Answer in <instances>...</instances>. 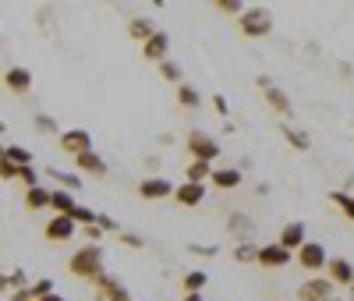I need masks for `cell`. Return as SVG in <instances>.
Instances as JSON below:
<instances>
[{
    "label": "cell",
    "instance_id": "cell-43",
    "mask_svg": "<svg viewBox=\"0 0 354 301\" xmlns=\"http://www.w3.org/2000/svg\"><path fill=\"white\" fill-rule=\"evenodd\" d=\"M85 237H88V241H93V245H96V241L103 237V230H100L96 224H88V227H85Z\"/></svg>",
    "mask_w": 354,
    "mask_h": 301
},
{
    "label": "cell",
    "instance_id": "cell-3",
    "mask_svg": "<svg viewBox=\"0 0 354 301\" xmlns=\"http://www.w3.org/2000/svg\"><path fill=\"white\" fill-rule=\"evenodd\" d=\"M188 153H192V160L213 163V160H220V142L195 128V131H188Z\"/></svg>",
    "mask_w": 354,
    "mask_h": 301
},
{
    "label": "cell",
    "instance_id": "cell-18",
    "mask_svg": "<svg viewBox=\"0 0 354 301\" xmlns=\"http://www.w3.org/2000/svg\"><path fill=\"white\" fill-rule=\"evenodd\" d=\"M209 185H213V188H220V192L238 188V185H241V170H238V167H220V170H213V174H209Z\"/></svg>",
    "mask_w": 354,
    "mask_h": 301
},
{
    "label": "cell",
    "instance_id": "cell-36",
    "mask_svg": "<svg viewBox=\"0 0 354 301\" xmlns=\"http://www.w3.org/2000/svg\"><path fill=\"white\" fill-rule=\"evenodd\" d=\"M18 181L25 188H36L39 185V174H36V167H18Z\"/></svg>",
    "mask_w": 354,
    "mask_h": 301
},
{
    "label": "cell",
    "instance_id": "cell-13",
    "mask_svg": "<svg viewBox=\"0 0 354 301\" xmlns=\"http://www.w3.org/2000/svg\"><path fill=\"white\" fill-rule=\"evenodd\" d=\"M167 50H170V36L160 33V28L142 43V57H145V60H156V64H160V60H167Z\"/></svg>",
    "mask_w": 354,
    "mask_h": 301
},
{
    "label": "cell",
    "instance_id": "cell-2",
    "mask_svg": "<svg viewBox=\"0 0 354 301\" xmlns=\"http://www.w3.org/2000/svg\"><path fill=\"white\" fill-rule=\"evenodd\" d=\"M238 28L248 36V39H262L273 33V15L270 8H245L241 18H238Z\"/></svg>",
    "mask_w": 354,
    "mask_h": 301
},
{
    "label": "cell",
    "instance_id": "cell-14",
    "mask_svg": "<svg viewBox=\"0 0 354 301\" xmlns=\"http://www.w3.org/2000/svg\"><path fill=\"white\" fill-rule=\"evenodd\" d=\"M202 199H205V185H192V181H185V185H177V188H174V202H177V206H185V209L202 206Z\"/></svg>",
    "mask_w": 354,
    "mask_h": 301
},
{
    "label": "cell",
    "instance_id": "cell-19",
    "mask_svg": "<svg viewBox=\"0 0 354 301\" xmlns=\"http://www.w3.org/2000/svg\"><path fill=\"white\" fill-rule=\"evenodd\" d=\"M75 192H64V188H53L50 192V209L57 217H71V209H75Z\"/></svg>",
    "mask_w": 354,
    "mask_h": 301
},
{
    "label": "cell",
    "instance_id": "cell-37",
    "mask_svg": "<svg viewBox=\"0 0 354 301\" xmlns=\"http://www.w3.org/2000/svg\"><path fill=\"white\" fill-rule=\"evenodd\" d=\"M8 287H11V291L28 287V273H25V269H11V273H8Z\"/></svg>",
    "mask_w": 354,
    "mask_h": 301
},
{
    "label": "cell",
    "instance_id": "cell-8",
    "mask_svg": "<svg viewBox=\"0 0 354 301\" xmlns=\"http://www.w3.org/2000/svg\"><path fill=\"white\" fill-rule=\"evenodd\" d=\"M174 188H177V185H170L167 177H142V181H138V195H142V199H149V202H156V199H170Z\"/></svg>",
    "mask_w": 354,
    "mask_h": 301
},
{
    "label": "cell",
    "instance_id": "cell-4",
    "mask_svg": "<svg viewBox=\"0 0 354 301\" xmlns=\"http://www.w3.org/2000/svg\"><path fill=\"white\" fill-rule=\"evenodd\" d=\"M255 85L262 89V100H266V107H270V110H277V113H290V96L283 93V89H280L270 75H255Z\"/></svg>",
    "mask_w": 354,
    "mask_h": 301
},
{
    "label": "cell",
    "instance_id": "cell-50",
    "mask_svg": "<svg viewBox=\"0 0 354 301\" xmlns=\"http://www.w3.org/2000/svg\"><path fill=\"white\" fill-rule=\"evenodd\" d=\"M4 149H8V145H0V156H4Z\"/></svg>",
    "mask_w": 354,
    "mask_h": 301
},
{
    "label": "cell",
    "instance_id": "cell-6",
    "mask_svg": "<svg viewBox=\"0 0 354 301\" xmlns=\"http://www.w3.org/2000/svg\"><path fill=\"white\" fill-rule=\"evenodd\" d=\"M337 287L326 280V277H312V280H305L301 287H298V301H333L337 294H333Z\"/></svg>",
    "mask_w": 354,
    "mask_h": 301
},
{
    "label": "cell",
    "instance_id": "cell-10",
    "mask_svg": "<svg viewBox=\"0 0 354 301\" xmlns=\"http://www.w3.org/2000/svg\"><path fill=\"white\" fill-rule=\"evenodd\" d=\"M308 241V230H305V224L301 220H294V224H283V230H280V237H277V245L280 248H287V252H298L301 245Z\"/></svg>",
    "mask_w": 354,
    "mask_h": 301
},
{
    "label": "cell",
    "instance_id": "cell-32",
    "mask_svg": "<svg viewBox=\"0 0 354 301\" xmlns=\"http://www.w3.org/2000/svg\"><path fill=\"white\" fill-rule=\"evenodd\" d=\"M71 220H75V224H82V227H88V224H96V209H88V206H75V209H71Z\"/></svg>",
    "mask_w": 354,
    "mask_h": 301
},
{
    "label": "cell",
    "instance_id": "cell-1",
    "mask_svg": "<svg viewBox=\"0 0 354 301\" xmlns=\"http://www.w3.org/2000/svg\"><path fill=\"white\" fill-rule=\"evenodd\" d=\"M68 273L88 284H100L106 277V266H103V248L100 245H82L71 259H68Z\"/></svg>",
    "mask_w": 354,
    "mask_h": 301
},
{
    "label": "cell",
    "instance_id": "cell-16",
    "mask_svg": "<svg viewBox=\"0 0 354 301\" xmlns=\"http://www.w3.org/2000/svg\"><path fill=\"white\" fill-rule=\"evenodd\" d=\"M96 294H100V301H135V298L128 294V287H124L121 280H113L110 273L96 284Z\"/></svg>",
    "mask_w": 354,
    "mask_h": 301
},
{
    "label": "cell",
    "instance_id": "cell-34",
    "mask_svg": "<svg viewBox=\"0 0 354 301\" xmlns=\"http://www.w3.org/2000/svg\"><path fill=\"white\" fill-rule=\"evenodd\" d=\"M28 291H32V301H39V298H46V294H53V280H32L28 284Z\"/></svg>",
    "mask_w": 354,
    "mask_h": 301
},
{
    "label": "cell",
    "instance_id": "cell-28",
    "mask_svg": "<svg viewBox=\"0 0 354 301\" xmlns=\"http://www.w3.org/2000/svg\"><path fill=\"white\" fill-rule=\"evenodd\" d=\"M283 138L298 149V153H305V149H312V138L301 131V128H283Z\"/></svg>",
    "mask_w": 354,
    "mask_h": 301
},
{
    "label": "cell",
    "instance_id": "cell-33",
    "mask_svg": "<svg viewBox=\"0 0 354 301\" xmlns=\"http://www.w3.org/2000/svg\"><path fill=\"white\" fill-rule=\"evenodd\" d=\"M36 131H43V135H57L61 128H57V120H53L50 113H36Z\"/></svg>",
    "mask_w": 354,
    "mask_h": 301
},
{
    "label": "cell",
    "instance_id": "cell-23",
    "mask_svg": "<svg viewBox=\"0 0 354 301\" xmlns=\"http://www.w3.org/2000/svg\"><path fill=\"white\" fill-rule=\"evenodd\" d=\"M213 174V163H202V160H192L188 170H185V181H192V185H205Z\"/></svg>",
    "mask_w": 354,
    "mask_h": 301
},
{
    "label": "cell",
    "instance_id": "cell-29",
    "mask_svg": "<svg viewBox=\"0 0 354 301\" xmlns=\"http://www.w3.org/2000/svg\"><path fill=\"white\" fill-rule=\"evenodd\" d=\"M330 202L340 206V213H344L347 220H354V195H347V192H330Z\"/></svg>",
    "mask_w": 354,
    "mask_h": 301
},
{
    "label": "cell",
    "instance_id": "cell-44",
    "mask_svg": "<svg viewBox=\"0 0 354 301\" xmlns=\"http://www.w3.org/2000/svg\"><path fill=\"white\" fill-rule=\"evenodd\" d=\"M11 301H32V291L21 287V291H11Z\"/></svg>",
    "mask_w": 354,
    "mask_h": 301
},
{
    "label": "cell",
    "instance_id": "cell-26",
    "mask_svg": "<svg viewBox=\"0 0 354 301\" xmlns=\"http://www.w3.org/2000/svg\"><path fill=\"white\" fill-rule=\"evenodd\" d=\"M205 284H209V273H202V269H192V273H185V294H202Z\"/></svg>",
    "mask_w": 354,
    "mask_h": 301
},
{
    "label": "cell",
    "instance_id": "cell-20",
    "mask_svg": "<svg viewBox=\"0 0 354 301\" xmlns=\"http://www.w3.org/2000/svg\"><path fill=\"white\" fill-rule=\"evenodd\" d=\"M227 230L238 237V245H241V241H252L255 224H252V217H245V213H234V217H227Z\"/></svg>",
    "mask_w": 354,
    "mask_h": 301
},
{
    "label": "cell",
    "instance_id": "cell-30",
    "mask_svg": "<svg viewBox=\"0 0 354 301\" xmlns=\"http://www.w3.org/2000/svg\"><path fill=\"white\" fill-rule=\"evenodd\" d=\"M234 259H238V262H255L259 259V245H255V241H241V245L234 248Z\"/></svg>",
    "mask_w": 354,
    "mask_h": 301
},
{
    "label": "cell",
    "instance_id": "cell-42",
    "mask_svg": "<svg viewBox=\"0 0 354 301\" xmlns=\"http://www.w3.org/2000/svg\"><path fill=\"white\" fill-rule=\"evenodd\" d=\"M213 110H216L220 117H227V110H230V107H227V96H220V93H216V96H213Z\"/></svg>",
    "mask_w": 354,
    "mask_h": 301
},
{
    "label": "cell",
    "instance_id": "cell-49",
    "mask_svg": "<svg viewBox=\"0 0 354 301\" xmlns=\"http://www.w3.org/2000/svg\"><path fill=\"white\" fill-rule=\"evenodd\" d=\"M4 131H8V125H4V120H0V135H4Z\"/></svg>",
    "mask_w": 354,
    "mask_h": 301
},
{
    "label": "cell",
    "instance_id": "cell-31",
    "mask_svg": "<svg viewBox=\"0 0 354 301\" xmlns=\"http://www.w3.org/2000/svg\"><path fill=\"white\" fill-rule=\"evenodd\" d=\"M53 181H57V185H61L64 192L82 188V177H78V174H68V170H53Z\"/></svg>",
    "mask_w": 354,
    "mask_h": 301
},
{
    "label": "cell",
    "instance_id": "cell-22",
    "mask_svg": "<svg viewBox=\"0 0 354 301\" xmlns=\"http://www.w3.org/2000/svg\"><path fill=\"white\" fill-rule=\"evenodd\" d=\"M153 33H156V25H153L149 18H131V21H128V36L138 39V43H145Z\"/></svg>",
    "mask_w": 354,
    "mask_h": 301
},
{
    "label": "cell",
    "instance_id": "cell-47",
    "mask_svg": "<svg viewBox=\"0 0 354 301\" xmlns=\"http://www.w3.org/2000/svg\"><path fill=\"white\" fill-rule=\"evenodd\" d=\"M181 301H205V298H202V294H185Z\"/></svg>",
    "mask_w": 354,
    "mask_h": 301
},
{
    "label": "cell",
    "instance_id": "cell-9",
    "mask_svg": "<svg viewBox=\"0 0 354 301\" xmlns=\"http://www.w3.org/2000/svg\"><path fill=\"white\" fill-rule=\"evenodd\" d=\"M75 230H78V224L71 220V217H50L46 220V227H43V234H46V241H71L75 237Z\"/></svg>",
    "mask_w": 354,
    "mask_h": 301
},
{
    "label": "cell",
    "instance_id": "cell-7",
    "mask_svg": "<svg viewBox=\"0 0 354 301\" xmlns=\"http://www.w3.org/2000/svg\"><path fill=\"white\" fill-rule=\"evenodd\" d=\"M298 266L308 269V273H319V269H326V248L315 245V241H305L298 248Z\"/></svg>",
    "mask_w": 354,
    "mask_h": 301
},
{
    "label": "cell",
    "instance_id": "cell-35",
    "mask_svg": "<svg viewBox=\"0 0 354 301\" xmlns=\"http://www.w3.org/2000/svg\"><path fill=\"white\" fill-rule=\"evenodd\" d=\"M216 11H220V15H238V18H241L245 4H241V0H216Z\"/></svg>",
    "mask_w": 354,
    "mask_h": 301
},
{
    "label": "cell",
    "instance_id": "cell-25",
    "mask_svg": "<svg viewBox=\"0 0 354 301\" xmlns=\"http://www.w3.org/2000/svg\"><path fill=\"white\" fill-rule=\"evenodd\" d=\"M177 103H181V107H188V110H195L198 103H202V96H198V89L195 85H177Z\"/></svg>",
    "mask_w": 354,
    "mask_h": 301
},
{
    "label": "cell",
    "instance_id": "cell-21",
    "mask_svg": "<svg viewBox=\"0 0 354 301\" xmlns=\"http://www.w3.org/2000/svg\"><path fill=\"white\" fill-rule=\"evenodd\" d=\"M25 206L32 209V213H39V209H50V188H43V185L28 188V192H25Z\"/></svg>",
    "mask_w": 354,
    "mask_h": 301
},
{
    "label": "cell",
    "instance_id": "cell-12",
    "mask_svg": "<svg viewBox=\"0 0 354 301\" xmlns=\"http://www.w3.org/2000/svg\"><path fill=\"white\" fill-rule=\"evenodd\" d=\"M262 269H283L290 262V252L280 248V245H259V259H255Z\"/></svg>",
    "mask_w": 354,
    "mask_h": 301
},
{
    "label": "cell",
    "instance_id": "cell-45",
    "mask_svg": "<svg viewBox=\"0 0 354 301\" xmlns=\"http://www.w3.org/2000/svg\"><path fill=\"white\" fill-rule=\"evenodd\" d=\"M4 291H11V287H8V273H0V294Z\"/></svg>",
    "mask_w": 354,
    "mask_h": 301
},
{
    "label": "cell",
    "instance_id": "cell-46",
    "mask_svg": "<svg viewBox=\"0 0 354 301\" xmlns=\"http://www.w3.org/2000/svg\"><path fill=\"white\" fill-rule=\"evenodd\" d=\"M39 301H64V298H61V294L53 291V294H46V298H39Z\"/></svg>",
    "mask_w": 354,
    "mask_h": 301
},
{
    "label": "cell",
    "instance_id": "cell-39",
    "mask_svg": "<svg viewBox=\"0 0 354 301\" xmlns=\"http://www.w3.org/2000/svg\"><path fill=\"white\" fill-rule=\"evenodd\" d=\"M0 181H18V167L8 156H0Z\"/></svg>",
    "mask_w": 354,
    "mask_h": 301
},
{
    "label": "cell",
    "instance_id": "cell-48",
    "mask_svg": "<svg viewBox=\"0 0 354 301\" xmlns=\"http://www.w3.org/2000/svg\"><path fill=\"white\" fill-rule=\"evenodd\" d=\"M347 291H351V294H347V301H354V284H351V287H347Z\"/></svg>",
    "mask_w": 354,
    "mask_h": 301
},
{
    "label": "cell",
    "instance_id": "cell-41",
    "mask_svg": "<svg viewBox=\"0 0 354 301\" xmlns=\"http://www.w3.org/2000/svg\"><path fill=\"white\" fill-rule=\"evenodd\" d=\"M188 252H192V255H205V259H213V255H216L213 245H188Z\"/></svg>",
    "mask_w": 354,
    "mask_h": 301
},
{
    "label": "cell",
    "instance_id": "cell-40",
    "mask_svg": "<svg viewBox=\"0 0 354 301\" xmlns=\"http://www.w3.org/2000/svg\"><path fill=\"white\" fill-rule=\"evenodd\" d=\"M121 245H128V248H142L145 241H142V234H131V230H121Z\"/></svg>",
    "mask_w": 354,
    "mask_h": 301
},
{
    "label": "cell",
    "instance_id": "cell-17",
    "mask_svg": "<svg viewBox=\"0 0 354 301\" xmlns=\"http://www.w3.org/2000/svg\"><path fill=\"white\" fill-rule=\"evenodd\" d=\"M4 85L11 89L15 96H28V89H32V71L28 68H8L4 71Z\"/></svg>",
    "mask_w": 354,
    "mask_h": 301
},
{
    "label": "cell",
    "instance_id": "cell-38",
    "mask_svg": "<svg viewBox=\"0 0 354 301\" xmlns=\"http://www.w3.org/2000/svg\"><path fill=\"white\" fill-rule=\"evenodd\" d=\"M96 227H100L103 234H121V227H117V220H113V217H106V213H96Z\"/></svg>",
    "mask_w": 354,
    "mask_h": 301
},
{
    "label": "cell",
    "instance_id": "cell-11",
    "mask_svg": "<svg viewBox=\"0 0 354 301\" xmlns=\"http://www.w3.org/2000/svg\"><path fill=\"white\" fill-rule=\"evenodd\" d=\"M75 167H78V177H106V160L96 153V149H88V153L75 156Z\"/></svg>",
    "mask_w": 354,
    "mask_h": 301
},
{
    "label": "cell",
    "instance_id": "cell-27",
    "mask_svg": "<svg viewBox=\"0 0 354 301\" xmlns=\"http://www.w3.org/2000/svg\"><path fill=\"white\" fill-rule=\"evenodd\" d=\"M4 156H8L15 167H32V153H28L25 145H8V149H4Z\"/></svg>",
    "mask_w": 354,
    "mask_h": 301
},
{
    "label": "cell",
    "instance_id": "cell-24",
    "mask_svg": "<svg viewBox=\"0 0 354 301\" xmlns=\"http://www.w3.org/2000/svg\"><path fill=\"white\" fill-rule=\"evenodd\" d=\"M160 78L163 82H174V85H185V71H181V64L177 60H160Z\"/></svg>",
    "mask_w": 354,
    "mask_h": 301
},
{
    "label": "cell",
    "instance_id": "cell-15",
    "mask_svg": "<svg viewBox=\"0 0 354 301\" xmlns=\"http://www.w3.org/2000/svg\"><path fill=\"white\" fill-rule=\"evenodd\" d=\"M326 273H330L326 280H330L333 287H337V284H340V287H351V284H354V266H351L347 259H326Z\"/></svg>",
    "mask_w": 354,
    "mask_h": 301
},
{
    "label": "cell",
    "instance_id": "cell-5",
    "mask_svg": "<svg viewBox=\"0 0 354 301\" xmlns=\"http://www.w3.org/2000/svg\"><path fill=\"white\" fill-rule=\"evenodd\" d=\"M57 145H61L68 156H82V153H88V149H93V135H88L85 128H71V131H61Z\"/></svg>",
    "mask_w": 354,
    "mask_h": 301
},
{
    "label": "cell",
    "instance_id": "cell-51",
    "mask_svg": "<svg viewBox=\"0 0 354 301\" xmlns=\"http://www.w3.org/2000/svg\"><path fill=\"white\" fill-rule=\"evenodd\" d=\"M333 301H340V298H333Z\"/></svg>",
    "mask_w": 354,
    "mask_h": 301
}]
</instances>
